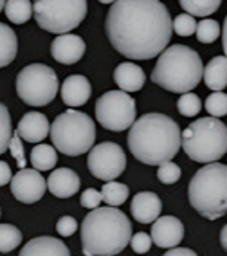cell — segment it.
I'll use <instances>...</instances> for the list:
<instances>
[{
  "instance_id": "obj_1",
  "label": "cell",
  "mask_w": 227,
  "mask_h": 256,
  "mask_svg": "<svg viewBox=\"0 0 227 256\" xmlns=\"http://www.w3.org/2000/svg\"><path fill=\"white\" fill-rule=\"evenodd\" d=\"M104 31L119 54L152 60L170 46L173 22L160 0H116L104 20Z\"/></svg>"
},
{
  "instance_id": "obj_2",
  "label": "cell",
  "mask_w": 227,
  "mask_h": 256,
  "mask_svg": "<svg viewBox=\"0 0 227 256\" xmlns=\"http://www.w3.org/2000/svg\"><path fill=\"white\" fill-rule=\"evenodd\" d=\"M128 148L137 160L159 166L172 160L182 148L180 126L164 114H144L130 126Z\"/></svg>"
},
{
  "instance_id": "obj_3",
  "label": "cell",
  "mask_w": 227,
  "mask_h": 256,
  "mask_svg": "<svg viewBox=\"0 0 227 256\" xmlns=\"http://www.w3.org/2000/svg\"><path fill=\"white\" fill-rule=\"evenodd\" d=\"M132 224L116 206L94 208L83 218L82 252L85 256H114L126 249Z\"/></svg>"
},
{
  "instance_id": "obj_4",
  "label": "cell",
  "mask_w": 227,
  "mask_h": 256,
  "mask_svg": "<svg viewBox=\"0 0 227 256\" xmlns=\"http://www.w3.org/2000/svg\"><path fill=\"white\" fill-rule=\"evenodd\" d=\"M204 76V65L198 52L188 46L166 47L152 70V82L160 88L184 94L196 87Z\"/></svg>"
},
{
  "instance_id": "obj_5",
  "label": "cell",
  "mask_w": 227,
  "mask_h": 256,
  "mask_svg": "<svg viewBox=\"0 0 227 256\" xmlns=\"http://www.w3.org/2000/svg\"><path fill=\"white\" fill-rule=\"evenodd\" d=\"M193 210L208 220H216L227 213V166L208 162L196 172L188 186Z\"/></svg>"
},
{
  "instance_id": "obj_6",
  "label": "cell",
  "mask_w": 227,
  "mask_h": 256,
  "mask_svg": "<svg viewBox=\"0 0 227 256\" xmlns=\"http://www.w3.org/2000/svg\"><path fill=\"white\" fill-rule=\"evenodd\" d=\"M182 148L195 162H214L227 154V126L220 119H196L182 132Z\"/></svg>"
},
{
  "instance_id": "obj_7",
  "label": "cell",
  "mask_w": 227,
  "mask_h": 256,
  "mask_svg": "<svg viewBox=\"0 0 227 256\" xmlns=\"http://www.w3.org/2000/svg\"><path fill=\"white\" fill-rule=\"evenodd\" d=\"M50 139L58 152L68 157L83 156L90 152L96 141V123L90 116L68 108L50 124Z\"/></svg>"
},
{
  "instance_id": "obj_8",
  "label": "cell",
  "mask_w": 227,
  "mask_h": 256,
  "mask_svg": "<svg viewBox=\"0 0 227 256\" xmlns=\"http://www.w3.org/2000/svg\"><path fill=\"white\" fill-rule=\"evenodd\" d=\"M32 14L44 31L64 34L85 20L86 0H34Z\"/></svg>"
},
{
  "instance_id": "obj_9",
  "label": "cell",
  "mask_w": 227,
  "mask_h": 256,
  "mask_svg": "<svg viewBox=\"0 0 227 256\" xmlns=\"http://www.w3.org/2000/svg\"><path fill=\"white\" fill-rule=\"evenodd\" d=\"M60 90L58 74L44 64H31L16 76V94L26 105L46 106Z\"/></svg>"
},
{
  "instance_id": "obj_10",
  "label": "cell",
  "mask_w": 227,
  "mask_h": 256,
  "mask_svg": "<svg viewBox=\"0 0 227 256\" xmlns=\"http://www.w3.org/2000/svg\"><path fill=\"white\" fill-rule=\"evenodd\" d=\"M136 100L124 90H108L96 101V119L106 130L124 132L136 121Z\"/></svg>"
},
{
  "instance_id": "obj_11",
  "label": "cell",
  "mask_w": 227,
  "mask_h": 256,
  "mask_svg": "<svg viewBox=\"0 0 227 256\" xmlns=\"http://www.w3.org/2000/svg\"><path fill=\"white\" fill-rule=\"evenodd\" d=\"M86 166L90 174L100 180H116L126 168V156L118 142L106 141L92 146L88 152Z\"/></svg>"
},
{
  "instance_id": "obj_12",
  "label": "cell",
  "mask_w": 227,
  "mask_h": 256,
  "mask_svg": "<svg viewBox=\"0 0 227 256\" xmlns=\"http://www.w3.org/2000/svg\"><path fill=\"white\" fill-rule=\"evenodd\" d=\"M47 192V180L42 177L40 170L20 168V172L11 177V193L18 202L34 204Z\"/></svg>"
},
{
  "instance_id": "obj_13",
  "label": "cell",
  "mask_w": 227,
  "mask_h": 256,
  "mask_svg": "<svg viewBox=\"0 0 227 256\" xmlns=\"http://www.w3.org/2000/svg\"><path fill=\"white\" fill-rule=\"evenodd\" d=\"M184 238V224L177 216H159L152 222V240L155 246L170 249L177 247Z\"/></svg>"
},
{
  "instance_id": "obj_14",
  "label": "cell",
  "mask_w": 227,
  "mask_h": 256,
  "mask_svg": "<svg viewBox=\"0 0 227 256\" xmlns=\"http://www.w3.org/2000/svg\"><path fill=\"white\" fill-rule=\"evenodd\" d=\"M85 42L78 34H70V32H64L52 40L50 44V54L56 62L64 65H72L78 64L85 54Z\"/></svg>"
},
{
  "instance_id": "obj_15",
  "label": "cell",
  "mask_w": 227,
  "mask_h": 256,
  "mask_svg": "<svg viewBox=\"0 0 227 256\" xmlns=\"http://www.w3.org/2000/svg\"><path fill=\"white\" fill-rule=\"evenodd\" d=\"M60 92H62L64 105L76 108V106H83L86 101L90 100L92 87H90V82H88L85 76H82V74H72V76H68L64 82Z\"/></svg>"
},
{
  "instance_id": "obj_16",
  "label": "cell",
  "mask_w": 227,
  "mask_h": 256,
  "mask_svg": "<svg viewBox=\"0 0 227 256\" xmlns=\"http://www.w3.org/2000/svg\"><path fill=\"white\" fill-rule=\"evenodd\" d=\"M132 216L139 224H152L155 218L160 216L162 211V202L159 195L152 192H141L137 193L132 200Z\"/></svg>"
},
{
  "instance_id": "obj_17",
  "label": "cell",
  "mask_w": 227,
  "mask_h": 256,
  "mask_svg": "<svg viewBox=\"0 0 227 256\" xmlns=\"http://www.w3.org/2000/svg\"><path fill=\"white\" fill-rule=\"evenodd\" d=\"M16 132L26 142H40L50 134L49 119L40 112H28L18 121Z\"/></svg>"
},
{
  "instance_id": "obj_18",
  "label": "cell",
  "mask_w": 227,
  "mask_h": 256,
  "mask_svg": "<svg viewBox=\"0 0 227 256\" xmlns=\"http://www.w3.org/2000/svg\"><path fill=\"white\" fill-rule=\"evenodd\" d=\"M47 190L58 198H68L80 192V177L70 168H58L47 178Z\"/></svg>"
},
{
  "instance_id": "obj_19",
  "label": "cell",
  "mask_w": 227,
  "mask_h": 256,
  "mask_svg": "<svg viewBox=\"0 0 227 256\" xmlns=\"http://www.w3.org/2000/svg\"><path fill=\"white\" fill-rule=\"evenodd\" d=\"M114 82L121 90L137 92L141 90L142 85H144L146 74L139 65L132 64V62H124V64L118 65L114 70Z\"/></svg>"
},
{
  "instance_id": "obj_20",
  "label": "cell",
  "mask_w": 227,
  "mask_h": 256,
  "mask_svg": "<svg viewBox=\"0 0 227 256\" xmlns=\"http://www.w3.org/2000/svg\"><path fill=\"white\" fill-rule=\"evenodd\" d=\"M20 256H70V251L58 238L38 236L26 244V247L20 251Z\"/></svg>"
},
{
  "instance_id": "obj_21",
  "label": "cell",
  "mask_w": 227,
  "mask_h": 256,
  "mask_svg": "<svg viewBox=\"0 0 227 256\" xmlns=\"http://www.w3.org/2000/svg\"><path fill=\"white\" fill-rule=\"evenodd\" d=\"M204 82L211 90H224L227 87V56H214L204 67Z\"/></svg>"
},
{
  "instance_id": "obj_22",
  "label": "cell",
  "mask_w": 227,
  "mask_h": 256,
  "mask_svg": "<svg viewBox=\"0 0 227 256\" xmlns=\"http://www.w3.org/2000/svg\"><path fill=\"white\" fill-rule=\"evenodd\" d=\"M16 52H18V38L8 24L0 22V69L8 67L16 58Z\"/></svg>"
},
{
  "instance_id": "obj_23",
  "label": "cell",
  "mask_w": 227,
  "mask_h": 256,
  "mask_svg": "<svg viewBox=\"0 0 227 256\" xmlns=\"http://www.w3.org/2000/svg\"><path fill=\"white\" fill-rule=\"evenodd\" d=\"M29 160H31L32 168L40 170V172H49L58 162V154H56V148L50 144H36L31 150Z\"/></svg>"
},
{
  "instance_id": "obj_24",
  "label": "cell",
  "mask_w": 227,
  "mask_h": 256,
  "mask_svg": "<svg viewBox=\"0 0 227 256\" xmlns=\"http://www.w3.org/2000/svg\"><path fill=\"white\" fill-rule=\"evenodd\" d=\"M6 16L13 24H26L32 16V4L29 0H8L4 6Z\"/></svg>"
},
{
  "instance_id": "obj_25",
  "label": "cell",
  "mask_w": 227,
  "mask_h": 256,
  "mask_svg": "<svg viewBox=\"0 0 227 256\" xmlns=\"http://www.w3.org/2000/svg\"><path fill=\"white\" fill-rule=\"evenodd\" d=\"M101 195H103V202H106L108 206H121L123 202H126L128 195H130V190L123 182L106 180L104 186L101 188Z\"/></svg>"
},
{
  "instance_id": "obj_26",
  "label": "cell",
  "mask_w": 227,
  "mask_h": 256,
  "mask_svg": "<svg viewBox=\"0 0 227 256\" xmlns=\"http://www.w3.org/2000/svg\"><path fill=\"white\" fill-rule=\"evenodd\" d=\"M182 10L193 16H209L218 11L222 0H178Z\"/></svg>"
},
{
  "instance_id": "obj_27",
  "label": "cell",
  "mask_w": 227,
  "mask_h": 256,
  "mask_svg": "<svg viewBox=\"0 0 227 256\" xmlns=\"http://www.w3.org/2000/svg\"><path fill=\"white\" fill-rule=\"evenodd\" d=\"M22 244V231L13 224H0V252H11Z\"/></svg>"
},
{
  "instance_id": "obj_28",
  "label": "cell",
  "mask_w": 227,
  "mask_h": 256,
  "mask_svg": "<svg viewBox=\"0 0 227 256\" xmlns=\"http://www.w3.org/2000/svg\"><path fill=\"white\" fill-rule=\"evenodd\" d=\"M220 24L213 18H204L196 24V38L200 44H213L220 36Z\"/></svg>"
},
{
  "instance_id": "obj_29",
  "label": "cell",
  "mask_w": 227,
  "mask_h": 256,
  "mask_svg": "<svg viewBox=\"0 0 227 256\" xmlns=\"http://www.w3.org/2000/svg\"><path fill=\"white\" fill-rule=\"evenodd\" d=\"M177 108L182 116L195 118V116H198L200 110H202V101H200V98L196 96V94H193L191 90L184 92V94H180V98H178V101H177Z\"/></svg>"
},
{
  "instance_id": "obj_30",
  "label": "cell",
  "mask_w": 227,
  "mask_h": 256,
  "mask_svg": "<svg viewBox=\"0 0 227 256\" xmlns=\"http://www.w3.org/2000/svg\"><path fill=\"white\" fill-rule=\"evenodd\" d=\"M11 136H13V124H11V116L8 106L0 103V156L8 152Z\"/></svg>"
},
{
  "instance_id": "obj_31",
  "label": "cell",
  "mask_w": 227,
  "mask_h": 256,
  "mask_svg": "<svg viewBox=\"0 0 227 256\" xmlns=\"http://www.w3.org/2000/svg\"><path fill=\"white\" fill-rule=\"evenodd\" d=\"M206 110L213 118H224L227 116V94L222 90H214L206 100Z\"/></svg>"
},
{
  "instance_id": "obj_32",
  "label": "cell",
  "mask_w": 227,
  "mask_h": 256,
  "mask_svg": "<svg viewBox=\"0 0 227 256\" xmlns=\"http://www.w3.org/2000/svg\"><path fill=\"white\" fill-rule=\"evenodd\" d=\"M173 31L177 32L178 36H191L196 32V20L190 13L178 14L173 20Z\"/></svg>"
},
{
  "instance_id": "obj_33",
  "label": "cell",
  "mask_w": 227,
  "mask_h": 256,
  "mask_svg": "<svg viewBox=\"0 0 227 256\" xmlns=\"http://www.w3.org/2000/svg\"><path fill=\"white\" fill-rule=\"evenodd\" d=\"M157 178L162 184H175L180 178V168L172 160H166L162 164H159L157 170Z\"/></svg>"
},
{
  "instance_id": "obj_34",
  "label": "cell",
  "mask_w": 227,
  "mask_h": 256,
  "mask_svg": "<svg viewBox=\"0 0 227 256\" xmlns=\"http://www.w3.org/2000/svg\"><path fill=\"white\" fill-rule=\"evenodd\" d=\"M8 150H10L11 156L16 159V164H18V168H26V164H28V160H26V150H24L22 138H20L18 132H13Z\"/></svg>"
},
{
  "instance_id": "obj_35",
  "label": "cell",
  "mask_w": 227,
  "mask_h": 256,
  "mask_svg": "<svg viewBox=\"0 0 227 256\" xmlns=\"http://www.w3.org/2000/svg\"><path fill=\"white\" fill-rule=\"evenodd\" d=\"M152 244H154V240H152L150 234H146V233H137L130 238V246H132V249L137 254H144V252L150 251Z\"/></svg>"
},
{
  "instance_id": "obj_36",
  "label": "cell",
  "mask_w": 227,
  "mask_h": 256,
  "mask_svg": "<svg viewBox=\"0 0 227 256\" xmlns=\"http://www.w3.org/2000/svg\"><path fill=\"white\" fill-rule=\"evenodd\" d=\"M103 202V195H101V192H98V190H94V188H88V190H85L82 195V206L86 208V210H94V208H98Z\"/></svg>"
},
{
  "instance_id": "obj_37",
  "label": "cell",
  "mask_w": 227,
  "mask_h": 256,
  "mask_svg": "<svg viewBox=\"0 0 227 256\" xmlns=\"http://www.w3.org/2000/svg\"><path fill=\"white\" fill-rule=\"evenodd\" d=\"M56 231L62 236H72L78 231V222L72 216H62V218L56 222Z\"/></svg>"
},
{
  "instance_id": "obj_38",
  "label": "cell",
  "mask_w": 227,
  "mask_h": 256,
  "mask_svg": "<svg viewBox=\"0 0 227 256\" xmlns=\"http://www.w3.org/2000/svg\"><path fill=\"white\" fill-rule=\"evenodd\" d=\"M11 166L6 162V160H0V186H6V184L11 182Z\"/></svg>"
},
{
  "instance_id": "obj_39",
  "label": "cell",
  "mask_w": 227,
  "mask_h": 256,
  "mask_svg": "<svg viewBox=\"0 0 227 256\" xmlns=\"http://www.w3.org/2000/svg\"><path fill=\"white\" fill-rule=\"evenodd\" d=\"M164 254L166 256H195V251H191V249H188V247H177V249L170 247Z\"/></svg>"
},
{
  "instance_id": "obj_40",
  "label": "cell",
  "mask_w": 227,
  "mask_h": 256,
  "mask_svg": "<svg viewBox=\"0 0 227 256\" xmlns=\"http://www.w3.org/2000/svg\"><path fill=\"white\" fill-rule=\"evenodd\" d=\"M222 47L227 56V16H226V22H224V31H222Z\"/></svg>"
},
{
  "instance_id": "obj_41",
  "label": "cell",
  "mask_w": 227,
  "mask_h": 256,
  "mask_svg": "<svg viewBox=\"0 0 227 256\" xmlns=\"http://www.w3.org/2000/svg\"><path fill=\"white\" fill-rule=\"evenodd\" d=\"M220 244H222V247L227 251V224L222 228V233H220Z\"/></svg>"
},
{
  "instance_id": "obj_42",
  "label": "cell",
  "mask_w": 227,
  "mask_h": 256,
  "mask_svg": "<svg viewBox=\"0 0 227 256\" xmlns=\"http://www.w3.org/2000/svg\"><path fill=\"white\" fill-rule=\"evenodd\" d=\"M100 2H101V4H110V6H112L116 0H100Z\"/></svg>"
},
{
  "instance_id": "obj_43",
  "label": "cell",
  "mask_w": 227,
  "mask_h": 256,
  "mask_svg": "<svg viewBox=\"0 0 227 256\" xmlns=\"http://www.w3.org/2000/svg\"><path fill=\"white\" fill-rule=\"evenodd\" d=\"M6 2H8V0H0V11L4 10V6H6Z\"/></svg>"
}]
</instances>
